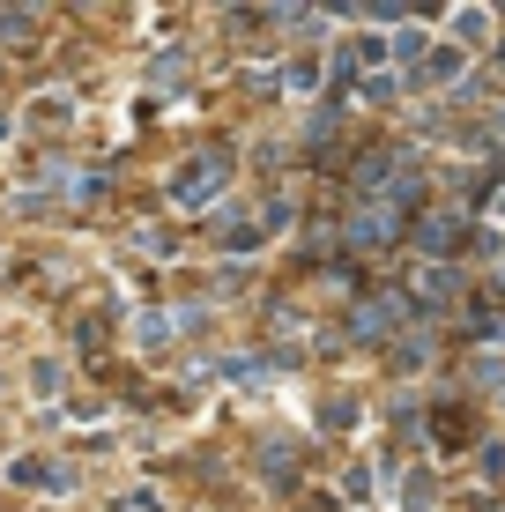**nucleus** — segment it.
<instances>
[{
  "label": "nucleus",
  "instance_id": "1",
  "mask_svg": "<svg viewBox=\"0 0 505 512\" xmlns=\"http://www.w3.org/2000/svg\"><path fill=\"white\" fill-rule=\"evenodd\" d=\"M223 179H231V164H223V156H201L194 171H179V186H171V193H179V208H201L208 193H223Z\"/></svg>",
  "mask_w": 505,
  "mask_h": 512
},
{
  "label": "nucleus",
  "instance_id": "2",
  "mask_svg": "<svg viewBox=\"0 0 505 512\" xmlns=\"http://www.w3.org/2000/svg\"><path fill=\"white\" fill-rule=\"evenodd\" d=\"M394 320H402V305H394V297H379V305H364V312H357V320H350V327L364 334V342H379V334H387Z\"/></svg>",
  "mask_w": 505,
  "mask_h": 512
},
{
  "label": "nucleus",
  "instance_id": "3",
  "mask_svg": "<svg viewBox=\"0 0 505 512\" xmlns=\"http://www.w3.org/2000/svg\"><path fill=\"white\" fill-rule=\"evenodd\" d=\"M454 231H461V223H446V216H431V223H424V253H446V245H454Z\"/></svg>",
  "mask_w": 505,
  "mask_h": 512
},
{
  "label": "nucleus",
  "instance_id": "4",
  "mask_svg": "<svg viewBox=\"0 0 505 512\" xmlns=\"http://www.w3.org/2000/svg\"><path fill=\"white\" fill-rule=\"evenodd\" d=\"M424 75H431V82H454V75H461V52H431Z\"/></svg>",
  "mask_w": 505,
  "mask_h": 512
},
{
  "label": "nucleus",
  "instance_id": "5",
  "mask_svg": "<svg viewBox=\"0 0 505 512\" xmlns=\"http://www.w3.org/2000/svg\"><path fill=\"white\" fill-rule=\"evenodd\" d=\"M424 52V30H394V60H416Z\"/></svg>",
  "mask_w": 505,
  "mask_h": 512
},
{
  "label": "nucleus",
  "instance_id": "6",
  "mask_svg": "<svg viewBox=\"0 0 505 512\" xmlns=\"http://www.w3.org/2000/svg\"><path fill=\"white\" fill-rule=\"evenodd\" d=\"M416 297H431V305H439V297H446V275H439V268H424V275H416Z\"/></svg>",
  "mask_w": 505,
  "mask_h": 512
},
{
  "label": "nucleus",
  "instance_id": "7",
  "mask_svg": "<svg viewBox=\"0 0 505 512\" xmlns=\"http://www.w3.org/2000/svg\"><path fill=\"white\" fill-rule=\"evenodd\" d=\"M498 208H505V201H498Z\"/></svg>",
  "mask_w": 505,
  "mask_h": 512
}]
</instances>
